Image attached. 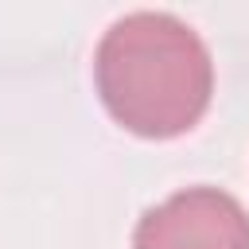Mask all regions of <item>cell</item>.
<instances>
[{"instance_id": "1", "label": "cell", "mask_w": 249, "mask_h": 249, "mask_svg": "<svg viewBox=\"0 0 249 249\" xmlns=\"http://www.w3.org/2000/svg\"><path fill=\"white\" fill-rule=\"evenodd\" d=\"M93 78L109 117L148 140L198 124L214 93L206 43L171 12L121 16L97 43Z\"/></svg>"}, {"instance_id": "2", "label": "cell", "mask_w": 249, "mask_h": 249, "mask_svg": "<svg viewBox=\"0 0 249 249\" xmlns=\"http://www.w3.org/2000/svg\"><path fill=\"white\" fill-rule=\"evenodd\" d=\"M132 249H249V214L218 187H187L136 222Z\"/></svg>"}]
</instances>
